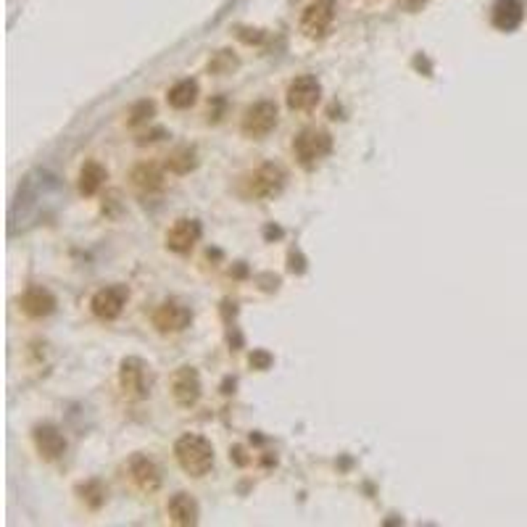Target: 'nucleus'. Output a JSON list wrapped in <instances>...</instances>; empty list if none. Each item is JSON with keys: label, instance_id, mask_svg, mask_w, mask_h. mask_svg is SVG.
<instances>
[{"label": "nucleus", "instance_id": "f257e3e1", "mask_svg": "<svg viewBox=\"0 0 527 527\" xmlns=\"http://www.w3.org/2000/svg\"><path fill=\"white\" fill-rule=\"evenodd\" d=\"M174 456L190 477H203L214 467V446L203 435H182L174 443Z\"/></svg>", "mask_w": 527, "mask_h": 527}, {"label": "nucleus", "instance_id": "f03ea898", "mask_svg": "<svg viewBox=\"0 0 527 527\" xmlns=\"http://www.w3.org/2000/svg\"><path fill=\"white\" fill-rule=\"evenodd\" d=\"M329 150H332V137L327 130H303L293 140V153L303 169L316 166L322 158L329 156Z\"/></svg>", "mask_w": 527, "mask_h": 527}, {"label": "nucleus", "instance_id": "7ed1b4c3", "mask_svg": "<svg viewBox=\"0 0 527 527\" xmlns=\"http://www.w3.org/2000/svg\"><path fill=\"white\" fill-rule=\"evenodd\" d=\"M282 187H285V169L277 166V164H261L259 169L250 171L248 177H245V182H243L245 196L259 198V200L279 196Z\"/></svg>", "mask_w": 527, "mask_h": 527}, {"label": "nucleus", "instance_id": "20e7f679", "mask_svg": "<svg viewBox=\"0 0 527 527\" xmlns=\"http://www.w3.org/2000/svg\"><path fill=\"white\" fill-rule=\"evenodd\" d=\"M277 127V105L272 101H259L245 108L243 121H240V130L250 140H264L269 132Z\"/></svg>", "mask_w": 527, "mask_h": 527}, {"label": "nucleus", "instance_id": "39448f33", "mask_svg": "<svg viewBox=\"0 0 527 527\" xmlns=\"http://www.w3.org/2000/svg\"><path fill=\"white\" fill-rule=\"evenodd\" d=\"M335 11L338 3L335 0H314L301 19V32L309 40H322L329 32V26L335 21Z\"/></svg>", "mask_w": 527, "mask_h": 527}, {"label": "nucleus", "instance_id": "423d86ee", "mask_svg": "<svg viewBox=\"0 0 527 527\" xmlns=\"http://www.w3.org/2000/svg\"><path fill=\"white\" fill-rule=\"evenodd\" d=\"M127 298H130V290L124 288V285H108V288H101L92 295L90 309L98 319L111 322V319H116V316L124 311Z\"/></svg>", "mask_w": 527, "mask_h": 527}, {"label": "nucleus", "instance_id": "0eeeda50", "mask_svg": "<svg viewBox=\"0 0 527 527\" xmlns=\"http://www.w3.org/2000/svg\"><path fill=\"white\" fill-rule=\"evenodd\" d=\"M127 472H130V480L135 483V487L148 493V496L161 487V469L156 467V461L143 456V453H135L127 461Z\"/></svg>", "mask_w": 527, "mask_h": 527}, {"label": "nucleus", "instance_id": "6e6552de", "mask_svg": "<svg viewBox=\"0 0 527 527\" xmlns=\"http://www.w3.org/2000/svg\"><path fill=\"white\" fill-rule=\"evenodd\" d=\"M171 398L182 408H190L200 398V377L193 367H180L171 374Z\"/></svg>", "mask_w": 527, "mask_h": 527}, {"label": "nucleus", "instance_id": "1a4fd4ad", "mask_svg": "<svg viewBox=\"0 0 527 527\" xmlns=\"http://www.w3.org/2000/svg\"><path fill=\"white\" fill-rule=\"evenodd\" d=\"M193 314L190 309L182 303H161L156 311H153V327L164 335H174V332H182L190 327Z\"/></svg>", "mask_w": 527, "mask_h": 527}, {"label": "nucleus", "instance_id": "9d476101", "mask_svg": "<svg viewBox=\"0 0 527 527\" xmlns=\"http://www.w3.org/2000/svg\"><path fill=\"white\" fill-rule=\"evenodd\" d=\"M145 380H148V372H145V364L137 356H130L121 361L119 382H121V390L130 398H145L148 395V382Z\"/></svg>", "mask_w": 527, "mask_h": 527}, {"label": "nucleus", "instance_id": "9b49d317", "mask_svg": "<svg viewBox=\"0 0 527 527\" xmlns=\"http://www.w3.org/2000/svg\"><path fill=\"white\" fill-rule=\"evenodd\" d=\"M322 98V85L316 77H298L288 87V105L293 111H311Z\"/></svg>", "mask_w": 527, "mask_h": 527}, {"label": "nucleus", "instance_id": "f8f14e48", "mask_svg": "<svg viewBox=\"0 0 527 527\" xmlns=\"http://www.w3.org/2000/svg\"><path fill=\"white\" fill-rule=\"evenodd\" d=\"M198 240H200V224L196 219H177L166 232V248L171 253H190Z\"/></svg>", "mask_w": 527, "mask_h": 527}, {"label": "nucleus", "instance_id": "ddd939ff", "mask_svg": "<svg viewBox=\"0 0 527 527\" xmlns=\"http://www.w3.org/2000/svg\"><path fill=\"white\" fill-rule=\"evenodd\" d=\"M32 438H35L37 453L45 461H55L66 453V438L61 435V430L53 427V424H40V427H35V435H32Z\"/></svg>", "mask_w": 527, "mask_h": 527}, {"label": "nucleus", "instance_id": "4468645a", "mask_svg": "<svg viewBox=\"0 0 527 527\" xmlns=\"http://www.w3.org/2000/svg\"><path fill=\"white\" fill-rule=\"evenodd\" d=\"M19 306H21V311L26 316L42 319V316H51L55 311V295H53L51 290L35 285V288L24 290V295L19 298Z\"/></svg>", "mask_w": 527, "mask_h": 527}, {"label": "nucleus", "instance_id": "2eb2a0df", "mask_svg": "<svg viewBox=\"0 0 527 527\" xmlns=\"http://www.w3.org/2000/svg\"><path fill=\"white\" fill-rule=\"evenodd\" d=\"M169 519L180 527H190L198 522V501L190 493H177L169 499Z\"/></svg>", "mask_w": 527, "mask_h": 527}, {"label": "nucleus", "instance_id": "dca6fc26", "mask_svg": "<svg viewBox=\"0 0 527 527\" xmlns=\"http://www.w3.org/2000/svg\"><path fill=\"white\" fill-rule=\"evenodd\" d=\"M130 180H132V187H135L137 193H143V196H153V193H158V190L164 187V174H161V169H158L156 164H140V166H135Z\"/></svg>", "mask_w": 527, "mask_h": 527}, {"label": "nucleus", "instance_id": "f3484780", "mask_svg": "<svg viewBox=\"0 0 527 527\" xmlns=\"http://www.w3.org/2000/svg\"><path fill=\"white\" fill-rule=\"evenodd\" d=\"M522 21V6H519V0H496V6H493V24L503 29V32H509L514 26Z\"/></svg>", "mask_w": 527, "mask_h": 527}, {"label": "nucleus", "instance_id": "a211bd4d", "mask_svg": "<svg viewBox=\"0 0 527 527\" xmlns=\"http://www.w3.org/2000/svg\"><path fill=\"white\" fill-rule=\"evenodd\" d=\"M108 180V171L98 164V161H87L82 169H79V193L82 196H95L103 182Z\"/></svg>", "mask_w": 527, "mask_h": 527}, {"label": "nucleus", "instance_id": "6ab92c4d", "mask_svg": "<svg viewBox=\"0 0 527 527\" xmlns=\"http://www.w3.org/2000/svg\"><path fill=\"white\" fill-rule=\"evenodd\" d=\"M166 101H169V105L171 108H177V111L190 108V105L198 101V82L196 79H180V82L169 90Z\"/></svg>", "mask_w": 527, "mask_h": 527}, {"label": "nucleus", "instance_id": "aec40b11", "mask_svg": "<svg viewBox=\"0 0 527 527\" xmlns=\"http://www.w3.org/2000/svg\"><path fill=\"white\" fill-rule=\"evenodd\" d=\"M198 166V153L190 145H180L166 156V169L171 174H190Z\"/></svg>", "mask_w": 527, "mask_h": 527}, {"label": "nucleus", "instance_id": "412c9836", "mask_svg": "<svg viewBox=\"0 0 527 527\" xmlns=\"http://www.w3.org/2000/svg\"><path fill=\"white\" fill-rule=\"evenodd\" d=\"M77 493L82 496V501L90 506V509H101L105 501V487L98 483V480H90V483H85V485L77 487Z\"/></svg>", "mask_w": 527, "mask_h": 527}, {"label": "nucleus", "instance_id": "4be33fe9", "mask_svg": "<svg viewBox=\"0 0 527 527\" xmlns=\"http://www.w3.org/2000/svg\"><path fill=\"white\" fill-rule=\"evenodd\" d=\"M235 66H237V58L232 55V53H230V51H219L209 61V71H214V74H227V71H232Z\"/></svg>", "mask_w": 527, "mask_h": 527}, {"label": "nucleus", "instance_id": "5701e85b", "mask_svg": "<svg viewBox=\"0 0 527 527\" xmlns=\"http://www.w3.org/2000/svg\"><path fill=\"white\" fill-rule=\"evenodd\" d=\"M153 114H156V103H153V101H140V103L130 111L127 124H130V127H135V124H143V121H148Z\"/></svg>", "mask_w": 527, "mask_h": 527}, {"label": "nucleus", "instance_id": "b1692460", "mask_svg": "<svg viewBox=\"0 0 527 527\" xmlns=\"http://www.w3.org/2000/svg\"><path fill=\"white\" fill-rule=\"evenodd\" d=\"M272 364V356L269 354H264V351H256V354L250 356V367H256V369H266Z\"/></svg>", "mask_w": 527, "mask_h": 527}, {"label": "nucleus", "instance_id": "393cba45", "mask_svg": "<svg viewBox=\"0 0 527 527\" xmlns=\"http://www.w3.org/2000/svg\"><path fill=\"white\" fill-rule=\"evenodd\" d=\"M398 3H401V6H406L408 11H417L424 0H398Z\"/></svg>", "mask_w": 527, "mask_h": 527}]
</instances>
